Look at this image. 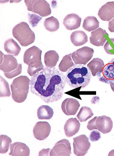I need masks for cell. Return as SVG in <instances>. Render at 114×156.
<instances>
[{
  "label": "cell",
  "instance_id": "484cf974",
  "mask_svg": "<svg viewBox=\"0 0 114 156\" xmlns=\"http://www.w3.org/2000/svg\"><path fill=\"white\" fill-rule=\"evenodd\" d=\"M54 110L49 106H41L37 110L38 119L40 120H49L54 115Z\"/></svg>",
  "mask_w": 114,
  "mask_h": 156
},
{
  "label": "cell",
  "instance_id": "8fae6325",
  "mask_svg": "<svg viewBox=\"0 0 114 156\" xmlns=\"http://www.w3.org/2000/svg\"><path fill=\"white\" fill-rule=\"evenodd\" d=\"M80 106V103L77 99L67 98L62 103L61 108L64 114L69 116L76 115Z\"/></svg>",
  "mask_w": 114,
  "mask_h": 156
},
{
  "label": "cell",
  "instance_id": "ba28073f",
  "mask_svg": "<svg viewBox=\"0 0 114 156\" xmlns=\"http://www.w3.org/2000/svg\"><path fill=\"white\" fill-rule=\"evenodd\" d=\"M18 65L15 57L11 55H4L1 51L0 69L4 73H11L17 68Z\"/></svg>",
  "mask_w": 114,
  "mask_h": 156
},
{
  "label": "cell",
  "instance_id": "7a4b0ae2",
  "mask_svg": "<svg viewBox=\"0 0 114 156\" xmlns=\"http://www.w3.org/2000/svg\"><path fill=\"white\" fill-rule=\"evenodd\" d=\"M65 76L67 84L74 89L85 87L92 78L89 69L83 65L76 64L67 71Z\"/></svg>",
  "mask_w": 114,
  "mask_h": 156
},
{
  "label": "cell",
  "instance_id": "7402d4cb",
  "mask_svg": "<svg viewBox=\"0 0 114 156\" xmlns=\"http://www.w3.org/2000/svg\"><path fill=\"white\" fill-rule=\"evenodd\" d=\"M59 56L56 51H48L44 56V62L45 66L49 68H54L59 61Z\"/></svg>",
  "mask_w": 114,
  "mask_h": 156
},
{
  "label": "cell",
  "instance_id": "ab89813d",
  "mask_svg": "<svg viewBox=\"0 0 114 156\" xmlns=\"http://www.w3.org/2000/svg\"><path fill=\"white\" fill-rule=\"evenodd\" d=\"M111 87L112 90L114 92V83L112 82H110L109 83Z\"/></svg>",
  "mask_w": 114,
  "mask_h": 156
},
{
  "label": "cell",
  "instance_id": "30bf717a",
  "mask_svg": "<svg viewBox=\"0 0 114 156\" xmlns=\"http://www.w3.org/2000/svg\"><path fill=\"white\" fill-rule=\"evenodd\" d=\"M109 34L105 30L98 28L91 32L90 42L96 46H103L107 41Z\"/></svg>",
  "mask_w": 114,
  "mask_h": 156
},
{
  "label": "cell",
  "instance_id": "cb8c5ba5",
  "mask_svg": "<svg viewBox=\"0 0 114 156\" xmlns=\"http://www.w3.org/2000/svg\"><path fill=\"white\" fill-rule=\"evenodd\" d=\"M12 96V98L16 102L22 103L27 99L29 91H25L21 89H16L11 84Z\"/></svg>",
  "mask_w": 114,
  "mask_h": 156
},
{
  "label": "cell",
  "instance_id": "d4e9b609",
  "mask_svg": "<svg viewBox=\"0 0 114 156\" xmlns=\"http://www.w3.org/2000/svg\"><path fill=\"white\" fill-rule=\"evenodd\" d=\"M100 23L95 16H88L83 21V27L88 32L93 31L98 28Z\"/></svg>",
  "mask_w": 114,
  "mask_h": 156
},
{
  "label": "cell",
  "instance_id": "4316f807",
  "mask_svg": "<svg viewBox=\"0 0 114 156\" xmlns=\"http://www.w3.org/2000/svg\"><path fill=\"white\" fill-rule=\"evenodd\" d=\"M71 54L65 55L63 57L59 65V69L62 73H66L74 66V63L72 59Z\"/></svg>",
  "mask_w": 114,
  "mask_h": 156
},
{
  "label": "cell",
  "instance_id": "836d02e7",
  "mask_svg": "<svg viewBox=\"0 0 114 156\" xmlns=\"http://www.w3.org/2000/svg\"><path fill=\"white\" fill-rule=\"evenodd\" d=\"M28 16L29 23L33 27L36 26L43 18L34 13H29Z\"/></svg>",
  "mask_w": 114,
  "mask_h": 156
},
{
  "label": "cell",
  "instance_id": "d6a6232c",
  "mask_svg": "<svg viewBox=\"0 0 114 156\" xmlns=\"http://www.w3.org/2000/svg\"><path fill=\"white\" fill-rule=\"evenodd\" d=\"M105 52L109 55H114V39L111 38L108 40L104 46Z\"/></svg>",
  "mask_w": 114,
  "mask_h": 156
},
{
  "label": "cell",
  "instance_id": "74e56055",
  "mask_svg": "<svg viewBox=\"0 0 114 156\" xmlns=\"http://www.w3.org/2000/svg\"><path fill=\"white\" fill-rule=\"evenodd\" d=\"M51 149L50 148L43 149L39 152V156H49Z\"/></svg>",
  "mask_w": 114,
  "mask_h": 156
},
{
  "label": "cell",
  "instance_id": "9c48e42d",
  "mask_svg": "<svg viewBox=\"0 0 114 156\" xmlns=\"http://www.w3.org/2000/svg\"><path fill=\"white\" fill-rule=\"evenodd\" d=\"M51 126L47 122H39L36 123L33 129V134L36 139L42 141L49 136Z\"/></svg>",
  "mask_w": 114,
  "mask_h": 156
},
{
  "label": "cell",
  "instance_id": "83f0119b",
  "mask_svg": "<svg viewBox=\"0 0 114 156\" xmlns=\"http://www.w3.org/2000/svg\"><path fill=\"white\" fill-rule=\"evenodd\" d=\"M28 66L27 73L31 77H33L38 72L43 70L44 69V66L42 63V59H38L37 60L32 62Z\"/></svg>",
  "mask_w": 114,
  "mask_h": 156
},
{
  "label": "cell",
  "instance_id": "f35d334b",
  "mask_svg": "<svg viewBox=\"0 0 114 156\" xmlns=\"http://www.w3.org/2000/svg\"><path fill=\"white\" fill-rule=\"evenodd\" d=\"M108 29L111 32H114V18L109 21V23Z\"/></svg>",
  "mask_w": 114,
  "mask_h": 156
},
{
  "label": "cell",
  "instance_id": "f1b7e54d",
  "mask_svg": "<svg viewBox=\"0 0 114 156\" xmlns=\"http://www.w3.org/2000/svg\"><path fill=\"white\" fill-rule=\"evenodd\" d=\"M44 24L45 29L50 32L56 31L60 27V23L58 20L54 16L45 19Z\"/></svg>",
  "mask_w": 114,
  "mask_h": 156
},
{
  "label": "cell",
  "instance_id": "44dd1931",
  "mask_svg": "<svg viewBox=\"0 0 114 156\" xmlns=\"http://www.w3.org/2000/svg\"><path fill=\"white\" fill-rule=\"evenodd\" d=\"M4 49L8 55L15 57L19 55L21 51L20 47L17 42L12 39H9L5 41Z\"/></svg>",
  "mask_w": 114,
  "mask_h": 156
},
{
  "label": "cell",
  "instance_id": "d590c367",
  "mask_svg": "<svg viewBox=\"0 0 114 156\" xmlns=\"http://www.w3.org/2000/svg\"><path fill=\"white\" fill-rule=\"evenodd\" d=\"M101 138V134L99 130H93L91 133L89 139L92 142L98 141Z\"/></svg>",
  "mask_w": 114,
  "mask_h": 156
},
{
  "label": "cell",
  "instance_id": "ffe728a7",
  "mask_svg": "<svg viewBox=\"0 0 114 156\" xmlns=\"http://www.w3.org/2000/svg\"><path fill=\"white\" fill-rule=\"evenodd\" d=\"M71 41L75 46H80L87 43L88 38L87 34L83 31L77 30L72 33Z\"/></svg>",
  "mask_w": 114,
  "mask_h": 156
},
{
  "label": "cell",
  "instance_id": "7c38bea8",
  "mask_svg": "<svg viewBox=\"0 0 114 156\" xmlns=\"http://www.w3.org/2000/svg\"><path fill=\"white\" fill-rule=\"evenodd\" d=\"M97 130L103 134L111 132L113 128V122L111 118L106 115L98 116L95 122Z\"/></svg>",
  "mask_w": 114,
  "mask_h": 156
},
{
  "label": "cell",
  "instance_id": "6da1fadb",
  "mask_svg": "<svg viewBox=\"0 0 114 156\" xmlns=\"http://www.w3.org/2000/svg\"><path fill=\"white\" fill-rule=\"evenodd\" d=\"M66 76L56 68L45 67L32 77L30 91L47 104L60 100L63 97Z\"/></svg>",
  "mask_w": 114,
  "mask_h": 156
},
{
  "label": "cell",
  "instance_id": "3957f363",
  "mask_svg": "<svg viewBox=\"0 0 114 156\" xmlns=\"http://www.w3.org/2000/svg\"><path fill=\"white\" fill-rule=\"evenodd\" d=\"M12 33L14 37L22 46H28L33 43L35 40L34 33L25 22H21L16 25L12 29Z\"/></svg>",
  "mask_w": 114,
  "mask_h": 156
},
{
  "label": "cell",
  "instance_id": "1f68e13d",
  "mask_svg": "<svg viewBox=\"0 0 114 156\" xmlns=\"http://www.w3.org/2000/svg\"><path fill=\"white\" fill-rule=\"evenodd\" d=\"M1 80V90H0V97H10L11 95L10 88L8 83L2 76L0 77Z\"/></svg>",
  "mask_w": 114,
  "mask_h": 156
},
{
  "label": "cell",
  "instance_id": "5b68a950",
  "mask_svg": "<svg viewBox=\"0 0 114 156\" xmlns=\"http://www.w3.org/2000/svg\"><path fill=\"white\" fill-rule=\"evenodd\" d=\"M94 53L93 49L85 46L72 53L71 57L76 64L85 65L92 58Z\"/></svg>",
  "mask_w": 114,
  "mask_h": 156
},
{
  "label": "cell",
  "instance_id": "4dcf8cb0",
  "mask_svg": "<svg viewBox=\"0 0 114 156\" xmlns=\"http://www.w3.org/2000/svg\"><path fill=\"white\" fill-rule=\"evenodd\" d=\"M12 140L9 137L5 135L0 136V153H7L11 145Z\"/></svg>",
  "mask_w": 114,
  "mask_h": 156
},
{
  "label": "cell",
  "instance_id": "f546056e",
  "mask_svg": "<svg viewBox=\"0 0 114 156\" xmlns=\"http://www.w3.org/2000/svg\"><path fill=\"white\" fill-rule=\"evenodd\" d=\"M94 113L92 109L86 106L82 107L77 115V118L81 122H86L93 116Z\"/></svg>",
  "mask_w": 114,
  "mask_h": 156
},
{
  "label": "cell",
  "instance_id": "9a60e30c",
  "mask_svg": "<svg viewBox=\"0 0 114 156\" xmlns=\"http://www.w3.org/2000/svg\"><path fill=\"white\" fill-rule=\"evenodd\" d=\"M42 50L37 47H31L25 51L24 55V63L28 65L32 62L38 59H42Z\"/></svg>",
  "mask_w": 114,
  "mask_h": 156
},
{
  "label": "cell",
  "instance_id": "4fadbf2b",
  "mask_svg": "<svg viewBox=\"0 0 114 156\" xmlns=\"http://www.w3.org/2000/svg\"><path fill=\"white\" fill-rule=\"evenodd\" d=\"M98 78L100 81L105 83L109 84L110 82L114 83V58L104 66Z\"/></svg>",
  "mask_w": 114,
  "mask_h": 156
},
{
  "label": "cell",
  "instance_id": "e0dca14e",
  "mask_svg": "<svg viewBox=\"0 0 114 156\" xmlns=\"http://www.w3.org/2000/svg\"><path fill=\"white\" fill-rule=\"evenodd\" d=\"M81 21L82 19L78 15L71 13L64 18L63 24L66 29L69 30H74L80 27Z\"/></svg>",
  "mask_w": 114,
  "mask_h": 156
},
{
  "label": "cell",
  "instance_id": "e575fe53",
  "mask_svg": "<svg viewBox=\"0 0 114 156\" xmlns=\"http://www.w3.org/2000/svg\"><path fill=\"white\" fill-rule=\"evenodd\" d=\"M22 64L21 63H20V64L18 65L17 68L15 70L12 71L11 73H4V74H5V77H7V78L9 79H12V78H13V77H15L16 76L21 74V73H22Z\"/></svg>",
  "mask_w": 114,
  "mask_h": 156
},
{
  "label": "cell",
  "instance_id": "52a82bcc",
  "mask_svg": "<svg viewBox=\"0 0 114 156\" xmlns=\"http://www.w3.org/2000/svg\"><path fill=\"white\" fill-rule=\"evenodd\" d=\"M71 143L66 139H63L56 143L51 149L50 156H69L71 154Z\"/></svg>",
  "mask_w": 114,
  "mask_h": 156
},
{
  "label": "cell",
  "instance_id": "277c9868",
  "mask_svg": "<svg viewBox=\"0 0 114 156\" xmlns=\"http://www.w3.org/2000/svg\"><path fill=\"white\" fill-rule=\"evenodd\" d=\"M27 10L38 14L41 17L47 16L51 13L49 3L45 0L25 1Z\"/></svg>",
  "mask_w": 114,
  "mask_h": 156
},
{
  "label": "cell",
  "instance_id": "5bb4252c",
  "mask_svg": "<svg viewBox=\"0 0 114 156\" xmlns=\"http://www.w3.org/2000/svg\"><path fill=\"white\" fill-rule=\"evenodd\" d=\"M98 16L102 21L109 22L114 18V2H108L99 9Z\"/></svg>",
  "mask_w": 114,
  "mask_h": 156
},
{
  "label": "cell",
  "instance_id": "60d3db41",
  "mask_svg": "<svg viewBox=\"0 0 114 156\" xmlns=\"http://www.w3.org/2000/svg\"><path fill=\"white\" fill-rule=\"evenodd\" d=\"M108 156H114V149L109 152Z\"/></svg>",
  "mask_w": 114,
  "mask_h": 156
},
{
  "label": "cell",
  "instance_id": "603a6c76",
  "mask_svg": "<svg viewBox=\"0 0 114 156\" xmlns=\"http://www.w3.org/2000/svg\"><path fill=\"white\" fill-rule=\"evenodd\" d=\"M30 82V79L27 76H20L14 79L11 85L16 89L29 91Z\"/></svg>",
  "mask_w": 114,
  "mask_h": 156
},
{
  "label": "cell",
  "instance_id": "ac0fdd59",
  "mask_svg": "<svg viewBox=\"0 0 114 156\" xmlns=\"http://www.w3.org/2000/svg\"><path fill=\"white\" fill-rule=\"evenodd\" d=\"M30 154V150L25 143L16 142L10 145L9 155L12 156H28Z\"/></svg>",
  "mask_w": 114,
  "mask_h": 156
},
{
  "label": "cell",
  "instance_id": "8992f818",
  "mask_svg": "<svg viewBox=\"0 0 114 156\" xmlns=\"http://www.w3.org/2000/svg\"><path fill=\"white\" fill-rule=\"evenodd\" d=\"M74 153L78 156H85L90 148L91 143L85 135H81L73 138Z\"/></svg>",
  "mask_w": 114,
  "mask_h": 156
},
{
  "label": "cell",
  "instance_id": "d6986e66",
  "mask_svg": "<svg viewBox=\"0 0 114 156\" xmlns=\"http://www.w3.org/2000/svg\"><path fill=\"white\" fill-rule=\"evenodd\" d=\"M105 66L104 62L100 58H95L87 65L90 71L92 76L99 77L103 73V68Z\"/></svg>",
  "mask_w": 114,
  "mask_h": 156
},
{
  "label": "cell",
  "instance_id": "2e32d148",
  "mask_svg": "<svg viewBox=\"0 0 114 156\" xmlns=\"http://www.w3.org/2000/svg\"><path fill=\"white\" fill-rule=\"evenodd\" d=\"M81 128V124L77 119L71 118L68 119L65 124L64 129L66 136L71 137L77 134Z\"/></svg>",
  "mask_w": 114,
  "mask_h": 156
},
{
  "label": "cell",
  "instance_id": "8d00e7d4",
  "mask_svg": "<svg viewBox=\"0 0 114 156\" xmlns=\"http://www.w3.org/2000/svg\"><path fill=\"white\" fill-rule=\"evenodd\" d=\"M98 116L95 117L93 119L90 120L88 123L87 128L88 130H97L96 126L95 125V122Z\"/></svg>",
  "mask_w": 114,
  "mask_h": 156
}]
</instances>
